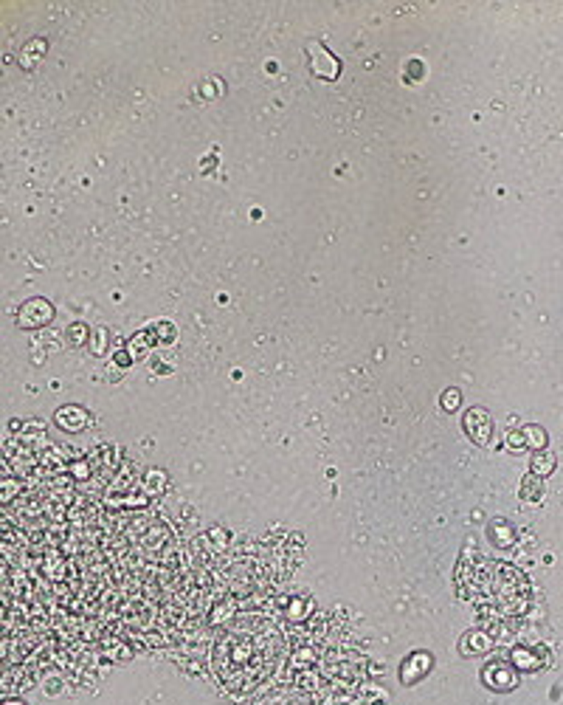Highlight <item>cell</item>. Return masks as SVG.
<instances>
[{"label":"cell","mask_w":563,"mask_h":705,"mask_svg":"<svg viewBox=\"0 0 563 705\" xmlns=\"http://www.w3.org/2000/svg\"><path fill=\"white\" fill-rule=\"evenodd\" d=\"M490 649V641L485 635H467L465 643H462V652L470 654V652H488Z\"/></svg>","instance_id":"cell-5"},{"label":"cell","mask_w":563,"mask_h":705,"mask_svg":"<svg viewBox=\"0 0 563 705\" xmlns=\"http://www.w3.org/2000/svg\"><path fill=\"white\" fill-rule=\"evenodd\" d=\"M552 469H555V458H552V454H538V458L533 460V471L541 474V477H546Z\"/></svg>","instance_id":"cell-6"},{"label":"cell","mask_w":563,"mask_h":705,"mask_svg":"<svg viewBox=\"0 0 563 705\" xmlns=\"http://www.w3.org/2000/svg\"><path fill=\"white\" fill-rule=\"evenodd\" d=\"M465 429L473 437V443L479 446H490V435H493V421L485 409H470L465 415Z\"/></svg>","instance_id":"cell-1"},{"label":"cell","mask_w":563,"mask_h":705,"mask_svg":"<svg viewBox=\"0 0 563 705\" xmlns=\"http://www.w3.org/2000/svg\"><path fill=\"white\" fill-rule=\"evenodd\" d=\"M541 496H544V485H541V480H538V477H527V480L521 482V500L533 505V503H538V500H541Z\"/></svg>","instance_id":"cell-4"},{"label":"cell","mask_w":563,"mask_h":705,"mask_svg":"<svg viewBox=\"0 0 563 705\" xmlns=\"http://www.w3.org/2000/svg\"><path fill=\"white\" fill-rule=\"evenodd\" d=\"M485 680H488V686H490V688H499V691H507V688H512V686H515L512 672H507L504 666H490V669L485 672Z\"/></svg>","instance_id":"cell-3"},{"label":"cell","mask_w":563,"mask_h":705,"mask_svg":"<svg viewBox=\"0 0 563 705\" xmlns=\"http://www.w3.org/2000/svg\"><path fill=\"white\" fill-rule=\"evenodd\" d=\"M428 669H431V654H425V652H417V654H411V660H406V666H403V683H417V680H422V674H428Z\"/></svg>","instance_id":"cell-2"},{"label":"cell","mask_w":563,"mask_h":705,"mask_svg":"<svg viewBox=\"0 0 563 705\" xmlns=\"http://www.w3.org/2000/svg\"><path fill=\"white\" fill-rule=\"evenodd\" d=\"M527 435H530V440H533V443H541V446H544V432H538V429H527Z\"/></svg>","instance_id":"cell-8"},{"label":"cell","mask_w":563,"mask_h":705,"mask_svg":"<svg viewBox=\"0 0 563 705\" xmlns=\"http://www.w3.org/2000/svg\"><path fill=\"white\" fill-rule=\"evenodd\" d=\"M443 406H445V409H456V406H459V392H456V390L445 392V395H443Z\"/></svg>","instance_id":"cell-7"}]
</instances>
